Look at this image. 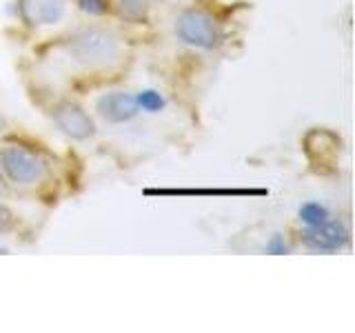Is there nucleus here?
<instances>
[{
	"mask_svg": "<svg viewBox=\"0 0 355 333\" xmlns=\"http://www.w3.org/2000/svg\"><path fill=\"white\" fill-rule=\"evenodd\" d=\"M11 222H14V220H11V216L7 214V211L0 209V231H7L11 227Z\"/></svg>",
	"mask_w": 355,
	"mask_h": 333,
	"instance_id": "ddd939ff",
	"label": "nucleus"
},
{
	"mask_svg": "<svg viewBox=\"0 0 355 333\" xmlns=\"http://www.w3.org/2000/svg\"><path fill=\"white\" fill-rule=\"evenodd\" d=\"M266 251H269V253H286L288 251V244L280 236H275V238H271L269 244H266Z\"/></svg>",
	"mask_w": 355,
	"mask_h": 333,
	"instance_id": "f8f14e48",
	"label": "nucleus"
},
{
	"mask_svg": "<svg viewBox=\"0 0 355 333\" xmlns=\"http://www.w3.org/2000/svg\"><path fill=\"white\" fill-rule=\"evenodd\" d=\"M3 129H5V122H3V118H0V136H3Z\"/></svg>",
	"mask_w": 355,
	"mask_h": 333,
	"instance_id": "4468645a",
	"label": "nucleus"
},
{
	"mask_svg": "<svg viewBox=\"0 0 355 333\" xmlns=\"http://www.w3.org/2000/svg\"><path fill=\"white\" fill-rule=\"evenodd\" d=\"M151 0H118V11L120 16H125L127 20H144L149 14Z\"/></svg>",
	"mask_w": 355,
	"mask_h": 333,
	"instance_id": "6e6552de",
	"label": "nucleus"
},
{
	"mask_svg": "<svg viewBox=\"0 0 355 333\" xmlns=\"http://www.w3.org/2000/svg\"><path fill=\"white\" fill-rule=\"evenodd\" d=\"M136 100H138V107L142 111H149V114H155V111H160L164 107V98L158 92H151V89H147V92H140L136 96Z\"/></svg>",
	"mask_w": 355,
	"mask_h": 333,
	"instance_id": "9d476101",
	"label": "nucleus"
},
{
	"mask_svg": "<svg viewBox=\"0 0 355 333\" xmlns=\"http://www.w3.org/2000/svg\"><path fill=\"white\" fill-rule=\"evenodd\" d=\"M0 194H3V185H0Z\"/></svg>",
	"mask_w": 355,
	"mask_h": 333,
	"instance_id": "2eb2a0df",
	"label": "nucleus"
},
{
	"mask_svg": "<svg viewBox=\"0 0 355 333\" xmlns=\"http://www.w3.org/2000/svg\"><path fill=\"white\" fill-rule=\"evenodd\" d=\"M302 240L313 251H338L349 242V229L336 220H327L318 227H309L302 233Z\"/></svg>",
	"mask_w": 355,
	"mask_h": 333,
	"instance_id": "39448f33",
	"label": "nucleus"
},
{
	"mask_svg": "<svg viewBox=\"0 0 355 333\" xmlns=\"http://www.w3.org/2000/svg\"><path fill=\"white\" fill-rule=\"evenodd\" d=\"M22 16H25L31 25L38 27H51L58 25L67 14L64 0H20Z\"/></svg>",
	"mask_w": 355,
	"mask_h": 333,
	"instance_id": "0eeeda50",
	"label": "nucleus"
},
{
	"mask_svg": "<svg viewBox=\"0 0 355 333\" xmlns=\"http://www.w3.org/2000/svg\"><path fill=\"white\" fill-rule=\"evenodd\" d=\"M83 11L87 14H94V16H103L107 11V0H78Z\"/></svg>",
	"mask_w": 355,
	"mask_h": 333,
	"instance_id": "9b49d317",
	"label": "nucleus"
},
{
	"mask_svg": "<svg viewBox=\"0 0 355 333\" xmlns=\"http://www.w3.org/2000/svg\"><path fill=\"white\" fill-rule=\"evenodd\" d=\"M64 49L71 60L89 67V69H105L114 67L122 58V44L114 31L103 27H85L73 31L64 40Z\"/></svg>",
	"mask_w": 355,
	"mask_h": 333,
	"instance_id": "f257e3e1",
	"label": "nucleus"
},
{
	"mask_svg": "<svg viewBox=\"0 0 355 333\" xmlns=\"http://www.w3.org/2000/svg\"><path fill=\"white\" fill-rule=\"evenodd\" d=\"M51 118L55 122V127L73 140H87L96 133L94 120L89 118L87 111L76 103H60L51 111Z\"/></svg>",
	"mask_w": 355,
	"mask_h": 333,
	"instance_id": "20e7f679",
	"label": "nucleus"
},
{
	"mask_svg": "<svg viewBox=\"0 0 355 333\" xmlns=\"http://www.w3.org/2000/svg\"><path fill=\"white\" fill-rule=\"evenodd\" d=\"M96 109L107 122H114V125L133 120L140 111L136 96H131L127 92H109L105 96H100Z\"/></svg>",
	"mask_w": 355,
	"mask_h": 333,
	"instance_id": "423d86ee",
	"label": "nucleus"
},
{
	"mask_svg": "<svg viewBox=\"0 0 355 333\" xmlns=\"http://www.w3.org/2000/svg\"><path fill=\"white\" fill-rule=\"evenodd\" d=\"M175 36L189 47L196 49H216L222 40V31L216 18L200 9H189L175 18Z\"/></svg>",
	"mask_w": 355,
	"mask_h": 333,
	"instance_id": "f03ea898",
	"label": "nucleus"
},
{
	"mask_svg": "<svg viewBox=\"0 0 355 333\" xmlns=\"http://www.w3.org/2000/svg\"><path fill=\"white\" fill-rule=\"evenodd\" d=\"M0 169L16 185H36L47 173V164L33 151L11 144L0 151Z\"/></svg>",
	"mask_w": 355,
	"mask_h": 333,
	"instance_id": "7ed1b4c3",
	"label": "nucleus"
},
{
	"mask_svg": "<svg viewBox=\"0 0 355 333\" xmlns=\"http://www.w3.org/2000/svg\"><path fill=\"white\" fill-rule=\"evenodd\" d=\"M300 218H302L306 227H318L322 222H327L331 216H329L327 207H322L320 203H306V205H302V209H300Z\"/></svg>",
	"mask_w": 355,
	"mask_h": 333,
	"instance_id": "1a4fd4ad",
	"label": "nucleus"
}]
</instances>
